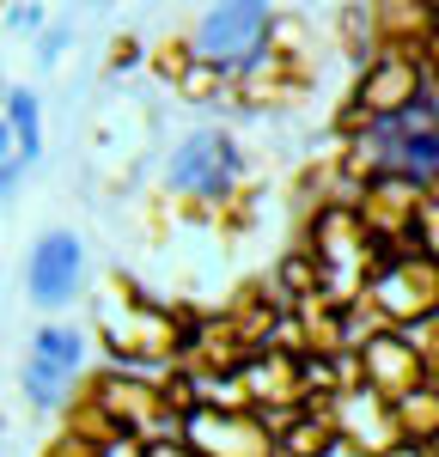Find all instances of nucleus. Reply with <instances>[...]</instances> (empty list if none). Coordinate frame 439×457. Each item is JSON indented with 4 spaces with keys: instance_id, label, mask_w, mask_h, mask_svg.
<instances>
[{
    "instance_id": "f257e3e1",
    "label": "nucleus",
    "mask_w": 439,
    "mask_h": 457,
    "mask_svg": "<svg viewBox=\"0 0 439 457\" xmlns=\"http://www.w3.org/2000/svg\"><path fill=\"white\" fill-rule=\"evenodd\" d=\"M214 305L202 299H159L146 293L128 269H104L92 281V342L104 348V366H135V372H165L178 366L195 329Z\"/></svg>"
},
{
    "instance_id": "f03ea898",
    "label": "nucleus",
    "mask_w": 439,
    "mask_h": 457,
    "mask_svg": "<svg viewBox=\"0 0 439 457\" xmlns=\"http://www.w3.org/2000/svg\"><path fill=\"white\" fill-rule=\"evenodd\" d=\"M92 396L110 409V421L122 427L128 439H178L183 427L178 415L165 409V390H159V372H135V366H92L86 372Z\"/></svg>"
},
{
    "instance_id": "7ed1b4c3",
    "label": "nucleus",
    "mask_w": 439,
    "mask_h": 457,
    "mask_svg": "<svg viewBox=\"0 0 439 457\" xmlns=\"http://www.w3.org/2000/svg\"><path fill=\"white\" fill-rule=\"evenodd\" d=\"M251 165H244V146L238 135H226V129H208V135H189V141L171 146V159H165V189H189V195H226L232 183H244Z\"/></svg>"
},
{
    "instance_id": "20e7f679",
    "label": "nucleus",
    "mask_w": 439,
    "mask_h": 457,
    "mask_svg": "<svg viewBox=\"0 0 439 457\" xmlns=\"http://www.w3.org/2000/svg\"><path fill=\"white\" fill-rule=\"evenodd\" d=\"M318 86L324 79H311V73H299V68H287V62H275V55L256 49L251 62L232 68L226 104L238 110V116H281V110H305L318 98Z\"/></svg>"
},
{
    "instance_id": "39448f33",
    "label": "nucleus",
    "mask_w": 439,
    "mask_h": 457,
    "mask_svg": "<svg viewBox=\"0 0 439 457\" xmlns=\"http://www.w3.org/2000/svg\"><path fill=\"white\" fill-rule=\"evenodd\" d=\"M348 92H354V104H366L385 129H397L402 116H415V110L427 104V68H421V62H402V55H372V62L348 79Z\"/></svg>"
},
{
    "instance_id": "423d86ee",
    "label": "nucleus",
    "mask_w": 439,
    "mask_h": 457,
    "mask_svg": "<svg viewBox=\"0 0 439 457\" xmlns=\"http://www.w3.org/2000/svg\"><path fill=\"white\" fill-rule=\"evenodd\" d=\"M378 305L391 312L397 329H415V323H427L439 317V262L434 250H415V256H397L385 275H378Z\"/></svg>"
},
{
    "instance_id": "0eeeda50",
    "label": "nucleus",
    "mask_w": 439,
    "mask_h": 457,
    "mask_svg": "<svg viewBox=\"0 0 439 457\" xmlns=\"http://www.w3.org/2000/svg\"><path fill=\"white\" fill-rule=\"evenodd\" d=\"M183 439L202 457H281V433L269 427V415H226V409H202L183 427Z\"/></svg>"
},
{
    "instance_id": "6e6552de",
    "label": "nucleus",
    "mask_w": 439,
    "mask_h": 457,
    "mask_svg": "<svg viewBox=\"0 0 439 457\" xmlns=\"http://www.w3.org/2000/svg\"><path fill=\"white\" fill-rule=\"evenodd\" d=\"M262 25H269V6H202L195 12V49L202 62H220V68H238L262 49Z\"/></svg>"
},
{
    "instance_id": "1a4fd4ad",
    "label": "nucleus",
    "mask_w": 439,
    "mask_h": 457,
    "mask_svg": "<svg viewBox=\"0 0 439 457\" xmlns=\"http://www.w3.org/2000/svg\"><path fill=\"white\" fill-rule=\"evenodd\" d=\"M86 281V245L79 232H43L31 245V299L37 305H68Z\"/></svg>"
},
{
    "instance_id": "9d476101",
    "label": "nucleus",
    "mask_w": 439,
    "mask_h": 457,
    "mask_svg": "<svg viewBox=\"0 0 439 457\" xmlns=\"http://www.w3.org/2000/svg\"><path fill=\"white\" fill-rule=\"evenodd\" d=\"M360 366H366V390H372V396H385V403H402V396L427 390V366H421V353L409 348V336H402V329L360 342Z\"/></svg>"
},
{
    "instance_id": "9b49d317",
    "label": "nucleus",
    "mask_w": 439,
    "mask_h": 457,
    "mask_svg": "<svg viewBox=\"0 0 439 457\" xmlns=\"http://www.w3.org/2000/svg\"><path fill=\"white\" fill-rule=\"evenodd\" d=\"M244 385H251L256 415H269V421L299 415L305 396H311V385H305V360H293V353H281V348L256 353L251 366H244Z\"/></svg>"
},
{
    "instance_id": "f8f14e48",
    "label": "nucleus",
    "mask_w": 439,
    "mask_h": 457,
    "mask_svg": "<svg viewBox=\"0 0 439 457\" xmlns=\"http://www.w3.org/2000/svg\"><path fill=\"white\" fill-rule=\"evenodd\" d=\"M342 439L360 445V452H372V457H385L391 445H402L397 403H385V396H372V390L348 396V403H342Z\"/></svg>"
},
{
    "instance_id": "ddd939ff",
    "label": "nucleus",
    "mask_w": 439,
    "mask_h": 457,
    "mask_svg": "<svg viewBox=\"0 0 439 457\" xmlns=\"http://www.w3.org/2000/svg\"><path fill=\"white\" fill-rule=\"evenodd\" d=\"M269 281H275V293L287 299V312H305V305H318V299H329V275L324 262L311 256V250L293 238L281 256H275V269H269Z\"/></svg>"
},
{
    "instance_id": "4468645a",
    "label": "nucleus",
    "mask_w": 439,
    "mask_h": 457,
    "mask_svg": "<svg viewBox=\"0 0 439 457\" xmlns=\"http://www.w3.org/2000/svg\"><path fill=\"white\" fill-rule=\"evenodd\" d=\"M37 153H43V104L25 86H12L6 92V183H19Z\"/></svg>"
},
{
    "instance_id": "2eb2a0df",
    "label": "nucleus",
    "mask_w": 439,
    "mask_h": 457,
    "mask_svg": "<svg viewBox=\"0 0 439 457\" xmlns=\"http://www.w3.org/2000/svg\"><path fill=\"white\" fill-rule=\"evenodd\" d=\"M55 427H62V433H73V439H86V445H98V452H110L116 439H128L122 427L110 421V409L92 396V385H86V378H79V385L68 390V403L55 409Z\"/></svg>"
},
{
    "instance_id": "dca6fc26",
    "label": "nucleus",
    "mask_w": 439,
    "mask_h": 457,
    "mask_svg": "<svg viewBox=\"0 0 439 457\" xmlns=\"http://www.w3.org/2000/svg\"><path fill=\"white\" fill-rule=\"evenodd\" d=\"M202 62V49H195V31H159V37H146V79L153 86H165V92H178L183 86V73Z\"/></svg>"
},
{
    "instance_id": "f3484780",
    "label": "nucleus",
    "mask_w": 439,
    "mask_h": 457,
    "mask_svg": "<svg viewBox=\"0 0 439 457\" xmlns=\"http://www.w3.org/2000/svg\"><path fill=\"white\" fill-rule=\"evenodd\" d=\"M178 208H171V189L165 183H141V195H135V238L146 250H171L178 238Z\"/></svg>"
},
{
    "instance_id": "a211bd4d",
    "label": "nucleus",
    "mask_w": 439,
    "mask_h": 457,
    "mask_svg": "<svg viewBox=\"0 0 439 457\" xmlns=\"http://www.w3.org/2000/svg\"><path fill=\"white\" fill-rule=\"evenodd\" d=\"M275 433H281V457H329L335 445H342V427L324 421V415H287V421H269Z\"/></svg>"
},
{
    "instance_id": "6ab92c4d",
    "label": "nucleus",
    "mask_w": 439,
    "mask_h": 457,
    "mask_svg": "<svg viewBox=\"0 0 439 457\" xmlns=\"http://www.w3.org/2000/svg\"><path fill=\"white\" fill-rule=\"evenodd\" d=\"M31 360L68 372V378H86V372H92V366H86V336L68 329V323H43V329L31 336Z\"/></svg>"
},
{
    "instance_id": "aec40b11",
    "label": "nucleus",
    "mask_w": 439,
    "mask_h": 457,
    "mask_svg": "<svg viewBox=\"0 0 439 457\" xmlns=\"http://www.w3.org/2000/svg\"><path fill=\"white\" fill-rule=\"evenodd\" d=\"M397 433L415 439V445H439V385L402 396L397 403Z\"/></svg>"
},
{
    "instance_id": "412c9836",
    "label": "nucleus",
    "mask_w": 439,
    "mask_h": 457,
    "mask_svg": "<svg viewBox=\"0 0 439 457\" xmlns=\"http://www.w3.org/2000/svg\"><path fill=\"white\" fill-rule=\"evenodd\" d=\"M226 79H232V68H220V62H195V68L183 73V86L171 92V98L189 104V110H214V104H226Z\"/></svg>"
},
{
    "instance_id": "4be33fe9",
    "label": "nucleus",
    "mask_w": 439,
    "mask_h": 457,
    "mask_svg": "<svg viewBox=\"0 0 439 457\" xmlns=\"http://www.w3.org/2000/svg\"><path fill=\"white\" fill-rule=\"evenodd\" d=\"M104 68H110V73H122V68H146V43H141L135 31H110Z\"/></svg>"
},
{
    "instance_id": "5701e85b",
    "label": "nucleus",
    "mask_w": 439,
    "mask_h": 457,
    "mask_svg": "<svg viewBox=\"0 0 439 457\" xmlns=\"http://www.w3.org/2000/svg\"><path fill=\"white\" fill-rule=\"evenodd\" d=\"M402 336H409V348L421 353V366H427V385H439V317L415 323V329H402Z\"/></svg>"
},
{
    "instance_id": "b1692460",
    "label": "nucleus",
    "mask_w": 439,
    "mask_h": 457,
    "mask_svg": "<svg viewBox=\"0 0 439 457\" xmlns=\"http://www.w3.org/2000/svg\"><path fill=\"white\" fill-rule=\"evenodd\" d=\"M37 457H104V452H98V445H86V439H73V433H62V427H55V433H49V439L37 445Z\"/></svg>"
},
{
    "instance_id": "393cba45",
    "label": "nucleus",
    "mask_w": 439,
    "mask_h": 457,
    "mask_svg": "<svg viewBox=\"0 0 439 457\" xmlns=\"http://www.w3.org/2000/svg\"><path fill=\"white\" fill-rule=\"evenodd\" d=\"M146 457H202V452H195V445L178 433V439H153V445H146Z\"/></svg>"
},
{
    "instance_id": "a878e982",
    "label": "nucleus",
    "mask_w": 439,
    "mask_h": 457,
    "mask_svg": "<svg viewBox=\"0 0 439 457\" xmlns=\"http://www.w3.org/2000/svg\"><path fill=\"white\" fill-rule=\"evenodd\" d=\"M104 457H146V439H116Z\"/></svg>"
},
{
    "instance_id": "bb28decb",
    "label": "nucleus",
    "mask_w": 439,
    "mask_h": 457,
    "mask_svg": "<svg viewBox=\"0 0 439 457\" xmlns=\"http://www.w3.org/2000/svg\"><path fill=\"white\" fill-rule=\"evenodd\" d=\"M385 457H434V445H415V439H402V445H391Z\"/></svg>"
},
{
    "instance_id": "cd10ccee",
    "label": "nucleus",
    "mask_w": 439,
    "mask_h": 457,
    "mask_svg": "<svg viewBox=\"0 0 439 457\" xmlns=\"http://www.w3.org/2000/svg\"><path fill=\"white\" fill-rule=\"evenodd\" d=\"M329 457H372V452H360V445H348V439H342V445H335Z\"/></svg>"
},
{
    "instance_id": "c85d7f7f",
    "label": "nucleus",
    "mask_w": 439,
    "mask_h": 457,
    "mask_svg": "<svg viewBox=\"0 0 439 457\" xmlns=\"http://www.w3.org/2000/svg\"><path fill=\"white\" fill-rule=\"evenodd\" d=\"M427 104H434V110H439V68H434V73H427Z\"/></svg>"
}]
</instances>
